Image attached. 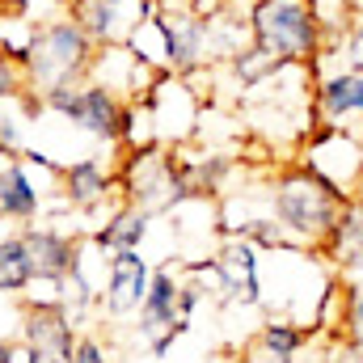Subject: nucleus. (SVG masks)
<instances>
[{
	"mask_svg": "<svg viewBox=\"0 0 363 363\" xmlns=\"http://www.w3.org/2000/svg\"><path fill=\"white\" fill-rule=\"evenodd\" d=\"M347 199H351L347 190L313 174L304 161L279 169V178L271 182V216L287 228L291 245H308V250H321Z\"/></svg>",
	"mask_w": 363,
	"mask_h": 363,
	"instance_id": "obj_1",
	"label": "nucleus"
},
{
	"mask_svg": "<svg viewBox=\"0 0 363 363\" xmlns=\"http://www.w3.org/2000/svg\"><path fill=\"white\" fill-rule=\"evenodd\" d=\"M250 43L279 64H317L330 47L321 17L308 0H254L250 9Z\"/></svg>",
	"mask_w": 363,
	"mask_h": 363,
	"instance_id": "obj_2",
	"label": "nucleus"
},
{
	"mask_svg": "<svg viewBox=\"0 0 363 363\" xmlns=\"http://www.w3.org/2000/svg\"><path fill=\"white\" fill-rule=\"evenodd\" d=\"M26 72L34 81V89H55L68 81H85V72L97 60V43L85 34V26L68 13L60 21H47L43 30H34L30 47H26Z\"/></svg>",
	"mask_w": 363,
	"mask_h": 363,
	"instance_id": "obj_3",
	"label": "nucleus"
},
{
	"mask_svg": "<svg viewBox=\"0 0 363 363\" xmlns=\"http://www.w3.org/2000/svg\"><path fill=\"white\" fill-rule=\"evenodd\" d=\"M43 106L64 114L68 123H77L81 131H89L93 140H123L131 135V123H135V110L110 89V85H97V81H68V85H55V89L43 93Z\"/></svg>",
	"mask_w": 363,
	"mask_h": 363,
	"instance_id": "obj_4",
	"label": "nucleus"
},
{
	"mask_svg": "<svg viewBox=\"0 0 363 363\" xmlns=\"http://www.w3.org/2000/svg\"><path fill=\"white\" fill-rule=\"evenodd\" d=\"M186 313H182V279L174 267H157L152 271V287L140 304V338L152 342L157 355H165L174 347V338L186 334Z\"/></svg>",
	"mask_w": 363,
	"mask_h": 363,
	"instance_id": "obj_5",
	"label": "nucleus"
},
{
	"mask_svg": "<svg viewBox=\"0 0 363 363\" xmlns=\"http://www.w3.org/2000/svg\"><path fill=\"white\" fill-rule=\"evenodd\" d=\"M313 127L363 131V72L342 64V68L317 77V85H313Z\"/></svg>",
	"mask_w": 363,
	"mask_h": 363,
	"instance_id": "obj_6",
	"label": "nucleus"
},
{
	"mask_svg": "<svg viewBox=\"0 0 363 363\" xmlns=\"http://www.w3.org/2000/svg\"><path fill=\"white\" fill-rule=\"evenodd\" d=\"M21 330H26V359L30 363H72L77 334H72V317L60 304H30Z\"/></svg>",
	"mask_w": 363,
	"mask_h": 363,
	"instance_id": "obj_7",
	"label": "nucleus"
},
{
	"mask_svg": "<svg viewBox=\"0 0 363 363\" xmlns=\"http://www.w3.org/2000/svg\"><path fill=\"white\" fill-rule=\"evenodd\" d=\"M152 287V267L148 258H140V250H118L110 254V267H106V313L110 317H127V313H140L144 296Z\"/></svg>",
	"mask_w": 363,
	"mask_h": 363,
	"instance_id": "obj_8",
	"label": "nucleus"
},
{
	"mask_svg": "<svg viewBox=\"0 0 363 363\" xmlns=\"http://www.w3.org/2000/svg\"><path fill=\"white\" fill-rule=\"evenodd\" d=\"M317 254H325L342 274L363 271V199L359 194H351L342 203V211H338V220H334V228H330V237L321 241Z\"/></svg>",
	"mask_w": 363,
	"mask_h": 363,
	"instance_id": "obj_9",
	"label": "nucleus"
},
{
	"mask_svg": "<svg viewBox=\"0 0 363 363\" xmlns=\"http://www.w3.org/2000/svg\"><path fill=\"white\" fill-rule=\"evenodd\" d=\"M21 237H26V245H30V258H34V279L64 283L68 274L81 267L77 237H64V233H55V228H26Z\"/></svg>",
	"mask_w": 363,
	"mask_h": 363,
	"instance_id": "obj_10",
	"label": "nucleus"
},
{
	"mask_svg": "<svg viewBox=\"0 0 363 363\" xmlns=\"http://www.w3.org/2000/svg\"><path fill=\"white\" fill-rule=\"evenodd\" d=\"M216 267H220V287L245 304H258L262 300V283H258V245L245 241V237H233L220 254H216Z\"/></svg>",
	"mask_w": 363,
	"mask_h": 363,
	"instance_id": "obj_11",
	"label": "nucleus"
},
{
	"mask_svg": "<svg viewBox=\"0 0 363 363\" xmlns=\"http://www.w3.org/2000/svg\"><path fill=\"white\" fill-rule=\"evenodd\" d=\"M0 216H9V220L38 216V190L26 178V169L13 161V148H0Z\"/></svg>",
	"mask_w": 363,
	"mask_h": 363,
	"instance_id": "obj_12",
	"label": "nucleus"
},
{
	"mask_svg": "<svg viewBox=\"0 0 363 363\" xmlns=\"http://www.w3.org/2000/svg\"><path fill=\"white\" fill-rule=\"evenodd\" d=\"M64 194H68L72 207L93 211V207L106 203V194H110V174H106L97 161H77V165L64 169Z\"/></svg>",
	"mask_w": 363,
	"mask_h": 363,
	"instance_id": "obj_13",
	"label": "nucleus"
},
{
	"mask_svg": "<svg viewBox=\"0 0 363 363\" xmlns=\"http://www.w3.org/2000/svg\"><path fill=\"white\" fill-rule=\"evenodd\" d=\"M144 233H148V211L144 207H123L93 241L101 245V250H110V254H118V250H140V241H144Z\"/></svg>",
	"mask_w": 363,
	"mask_h": 363,
	"instance_id": "obj_14",
	"label": "nucleus"
},
{
	"mask_svg": "<svg viewBox=\"0 0 363 363\" xmlns=\"http://www.w3.org/2000/svg\"><path fill=\"white\" fill-rule=\"evenodd\" d=\"M34 283V258L26 237H4L0 241V291H26Z\"/></svg>",
	"mask_w": 363,
	"mask_h": 363,
	"instance_id": "obj_15",
	"label": "nucleus"
},
{
	"mask_svg": "<svg viewBox=\"0 0 363 363\" xmlns=\"http://www.w3.org/2000/svg\"><path fill=\"white\" fill-rule=\"evenodd\" d=\"M308 338H313V330H304V325H296V321H267V325L258 330V342H254V347H262V351H271V355H291V359H296V351H300Z\"/></svg>",
	"mask_w": 363,
	"mask_h": 363,
	"instance_id": "obj_16",
	"label": "nucleus"
},
{
	"mask_svg": "<svg viewBox=\"0 0 363 363\" xmlns=\"http://www.w3.org/2000/svg\"><path fill=\"white\" fill-rule=\"evenodd\" d=\"M342 325H347V342L363 351V271L342 274Z\"/></svg>",
	"mask_w": 363,
	"mask_h": 363,
	"instance_id": "obj_17",
	"label": "nucleus"
},
{
	"mask_svg": "<svg viewBox=\"0 0 363 363\" xmlns=\"http://www.w3.org/2000/svg\"><path fill=\"white\" fill-rule=\"evenodd\" d=\"M26 81H30L26 60H21V55H13V51H0V101L17 97V93L26 89Z\"/></svg>",
	"mask_w": 363,
	"mask_h": 363,
	"instance_id": "obj_18",
	"label": "nucleus"
},
{
	"mask_svg": "<svg viewBox=\"0 0 363 363\" xmlns=\"http://www.w3.org/2000/svg\"><path fill=\"white\" fill-rule=\"evenodd\" d=\"M342 64L347 68H355V72H363V13L351 21V30H347V38H342Z\"/></svg>",
	"mask_w": 363,
	"mask_h": 363,
	"instance_id": "obj_19",
	"label": "nucleus"
},
{
	"mask_svg": "<svg viewBox=\"0 0 363 363\" xmlns=\"http://www.w3.org/2000/svg\"><path fill=\"white\" fill-rule=\"evenodd\" d=\"M72 363H110V355L101 351L97 338H77V355H72Z\"/></svg>",
	"mask_w": 363,
	"mask_h": 363,
	"instance_id": "obj_20",
	"label": "nucleus"
},
{
	"mask_svg": "<svg viewBox=\"0 0 363 363\" xmlns=\"http://www.w3.org/2000/svg\"><path fill=\"white\" fill-rule=\"evenodd\" d=\"M250 363H291V355H271V351L254 347V359H250Z\"/></svg>",
	"mask_w": 363,
	"mask_h": 363,
	"instance_id": "obj_21",
	"label": "nucleus"
},
{
	"mask_svg": "<svg viewBox=\"0 0 363 363\" xmlns=\"http://www.w3.org/2000/svg\"><path fill=\"white\" fill-rule=\"evenodd\" d=\"M182 4H190L194 13H207V17H211V13H216V9H220L224 0H182Z\"/></svg>",
	"mask_w": 363,
	"mask_h": 363,
	"instance_id": "obj_22",
	"label": "nucleus"
},
{
	"mask_svg": "<svg viewBox=\"0 0 363 363\" xmlns=\"http://www.w3.org/2000/svg\"><path fill=\"white\" fill-rule=\"evenodd\" d=\"M13 359H17V355L9 351V342H0V363H13Z\"/></svg>",
	"mask_w": 363,
	"mask_h": 363,
	"instance_id": "obj_23",
	"label": "nucleus"
},
{
	"mask_svg": "<svg viewBox=\"0 0 363 363\" xmlns=\"http://www.w3.org/2000/svg\"><path fill=\"white\" fill-rule=\"evenodd\" d=\"M347 4H351V13H355V17L363 13V0H347Z\"/></svg>",
	"mask_w": 363,
	"mask_h": 363,
	"instance_id": "obj_24",
	"label": "nucleus"
},
{
	"mask_svg": "<svg viewBox=\"0 0 363 363\" xmlns=\"http://www.w3.org/2000/svg\"><path fill=\"white\" fill-rule=\"evenodd\" d=\"M110 4H144V0H110Z\"/></svg>",
	"mask_w": 363,
	"mask_h": 363,
	"instance_id": "obj_25",
	"label": "nucleus"
},
{
	"mask_svg": "<svg viewBox=\"0 0 363 363\" xmlns=\"http://www.w3.org/2000/svg\"><path fill=\"white\" fill-rule=\"evenodd\" d=\"M355 194H359V199H363V182H359V190H355Z\"/></svg>",
	"mask_w": 363,
	"mask_h": 363,
	"instance_id": "obj_26",
	"label": "nucleus"
},
{
	"mask_svg": "<svg viewBox=\"0 0 363 363\" xmlns=\"http://www.w3.org/2000/svg\"><path fill=\"white\" fill-rule=\"evenodd\" d=\"M359 144H363V131H359Z\"/></svg>",
	"mask_w": 363,
	"mask_h": 363,
	"instance_id": "obj_27",
	"label": "nucleus"
}]
</instances>
